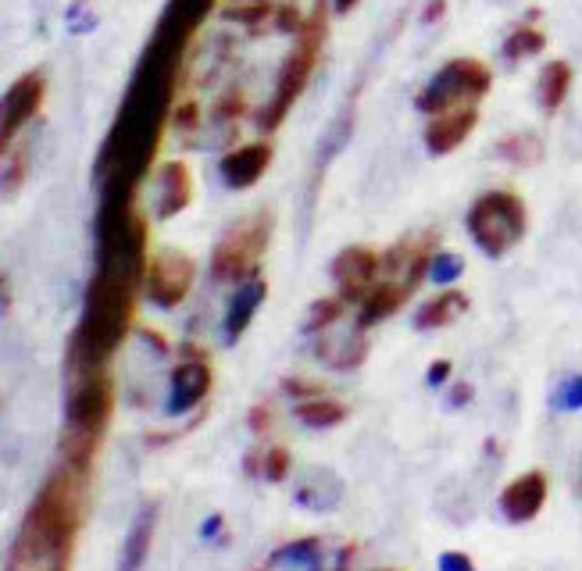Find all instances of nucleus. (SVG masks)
Instances as JSON below:
<instances>
[{"instance_id":"obj_1","label":"nucleus","mask_w":582,"mask_h":571,"mask_svg":"<svg viewBox=\"0 0 582 571\" xmlns=\"http://www.w3.org/2000/svg\"><path fill=\"white\" fill-rule=\"evenodd\" d=\"M147 262V222L136 211V197H100L97 268L86 286L80 326L69 343V372L108 368L114 350L133 329Z\"/></svg>"},{"instance_id":"obj_2","label":"nucleus","mask_w":582,"mask_h":571,"mask_svg":"<svg viewBox=\"0 0 582 571\" xmlns=\"http://www.w3.org/2000/svg\"><path fill=\"white\" fill-rule=\"evenodd\" d=\"M183 58H186V47L168 44L150 33L144 54L136 61L133 80H129L122 108L111 122V133L97 154L100 193L136 197L140 183L147 179L154 158H158L165 125L172 119Z\"/></svg>"},{"instance_id":"obj_3","label":"nucleus","mask_w":582,"mask_h":571,"mask_svg":"<svg viewBox=\"0 0 582 571\" xmlns=\"http://www.w3.org/2000/svg\"><path fill=\"white\" fill-rule=\"evenodd\" d=\"M89 500V469L64 461L25 511L8 571H69Z\"/></svg>"},{"instance_id":"obj_4","label":"nucleus","mask_w":582,"mask_h":571,"mask_svg":"<svg viewBox=\"0 0 582 571\" xmlns=\"http://www.w3.org/2000/svg\"><path fill=\"white\" fill-rule=\"evenodd\" d=\"M114 411V386L108 368L69 372V397H64V436L61 453L69 464L89 469L100 450V439L108 433Z\"/></svg>"},{"instance_id":"obj_5","label":"nucleus","mask_w":582,"mask_h":571,"mask_svg":"<svg viewBox=\"0 0 582 571\" xmlns=\"http://www.w3.org/2000/svg\"><path fill=\"white\" fill-rule=\"evenodd\" d=\"M326 40H329V4L326 0H318V4L312 8V15L304 19V29L293 36L290 54L276 75V89H271V97L262 108V114H257V129H262V133H276V129L287 122L293 104L301 100L307 83H312L322 50H326Z\"/></svg>"},{"instance_id":"obj_6","label":"nucleus","mask_w":582,"mask_h":571,"mask_svg":"<svg viewBox=\"0 0 582 571\" xmlns=\"http://www.w3.org/2000/svg\"><path fill=\"white\" fill-rule=\"evenodd\" d=\"M464 229L486 257H504L525 240L529 211L525 201L511 190H489L464 215Z\"/></svg>"},{"instance_id":"obj_7","label":"nucleus","mask_w":582,"mask_h":571,"mask_svg":"<svg viewBox=\"0 0 582 571\" xmlns=\"http://www.w3.org/2000/svg\"><path fill=\"white\" fill-rule=\"evenodd\" d=\"M271 229H276V222H271L268 211H254L247 218H240L237 226H229L226 236L211 251V276L222 282L254 279L268 254Z\"/></svg>"},{"instance_id":"obj_8","label":"nucleus","mask_w":582,"mask_h":571,"mask_svg":"<svg viewBox=\"0 0 582 571\" xmlns=\"http://www.w3.org/2000/svg\"><path fill=\"white\" fill-rule=\"evenodd\" d=\"M489 86H494V72H489L483 61L478 58H454L419 89L415 108L433 119V114L461 108V104H478L489 94Z\"/></svg>"},{"instance_id":"obj_9","label":"nucleus","mask_w":582,"mask_h":571,"mask_svg":"<svg viewBox=\"0 0 582 571\" xmlns=\"http://www.w3.org/2000/svg\"><path fill=\"white\" fill-rule=\"evenodd\" d=\"M357 547L351 539H329V536H307L290 539L279 550L265 557L257 571H347L354 561Z\"/></svg>"},{"instance_id":"obj_10","label":"nucleus","mask_w":582,"mask_h":571,"mask_svg":"<svg viewBox=\"0 0 582 571\" xmlns=\"http://www.w3.org/2000/svg\"><path fill=\"white\" fill-rule=\"evenodd\" d=\"M193 276H197V268H193V257L190 254L175 251V246H161V251L147 262L144 290H147V296L158 307L172 311V307H179L190 296Z\"/></svg>"},{"instance_id":"obj_11","label":"nucleus","mask_w":582,"mask_h":571,"mask_svg":"<svg viewBox=\"0 0 582 571\" xmlns=\"http://www.w3.org/2000/svg\"><path fill=\"white\" fill-rule=\"evenodd\" d=\"M47 80L40 72H25L15 83L8 86V94L0 97V158L11 150V143L19 139V133L36 119V111L44 108Z\"/></svg>"},{"instance_id":"obj_12","label":"nucleus","mask_w":582,"mask_h":571,"mask_svg":"<svg viewBox=\"0 0 582 571\" xmlns=\"http://www.w3.org/2000/svg\"><path fill=\"white\" fill-rule=\"evenodd\" d=\"M383 276V254L372 251L365 243L343 246L340 254L332 257V282H336V296H343L347 304H361L372 293V286Z\"/></svg>"},{"instance_id":"obj_13","label":"nucleus","mask_w":582,"mask_h":571,"mask_svg":"<svg viewBox=\"0 0 582 571\" xmlns=\"http://www.w3.org/2000/svg\"><path fill=\"white\" fill-rule=\"evenodd\" d=\"M475 125H478V104H461V108L439 111L425 125V150L433 158H447V154H454L475 133Z\"/></svg>"},{"instance_id":"obj_14","label":"nucleus","mask_w":582,"mask_h":571,"mask_svg":"<svg viewBox=\"0 0 582 571\" xmlns=\"http://www.w3.org/2000/svg\"><path fill=\"white\" fill-rule=\"evenodd\" d=\"M211 382H215V375H211L208 361H204V357H186L183 365H175V372H172L165 411L179 418V414H186L197 404H204V397L211 393Z\"/></svg>"},{"instance_id":"obj_15","label":"nucleus","mask_w":582,"mask_h":571,"mask_svg":"<svg viewBox=\"0 0 582 571\" xmlns=\"http://www.w3.org/2000/svg\"><path fill=\"white\" fill-rule=\"evenodd\" d=\"M271 158H276L271 143H265V139L243 143V147L229 150L226 158L218 161V175H222V183L229 190H251L254 183H262V175L268 172Z\"/></svg>"},{"instance_id":"obj_16","label":"nucleus","mask_w":582,"mask_h":571,"mask_svg":"<svg viewBox=\"0 0 582 571\" xmlns=\"http://www.w3.org/2000/svg\"><path fill=\"white\" fill-rule=\"evenodd\" d=\"M543 503H547V475L543 472H525L514 478V483L504 486V493H500V511L514 525L533 522V518L543 511Z\"/></svg>"},{"instance_id":"obj_17","label":"nucleus","mask_w":582,"mask_h":571,"mask_svg":"<svg viewBox=\"0 0 582 571\" xmlns=\"http://www.w3.org/2000/svg\"><path fill=\"white\" fill-rule=\"evenodd\" d=\"M265 296H268V282H265L262 276L240 282V290L232 293L229 311H226V343H229V347L240 343V336L251 329V321H254L257 311H262Z\"/></svg>"},{"instance_id":"obj_18","label":"nucleus","mask_w":582,"mask_h":571,"mask_svg":"<svg viewBox=\"0 0 582 571\" xmlns=\"http://www.w3.org/2000/svg\"><path fill=\"white\" fill-rule=\"evenodd\" d=\"M408 296H411L408 286H400L393 279H383L379 276V282L372 286V293L357 304V329L368 332L372 326H379V321L393 318L397 311L408 304Z\"/></svg>"},{"instance_id":"obj_19","label":"nucleus","mask_w":582,"mask_h":571,"mask_svg":"<svg viewBox=\"0 0 582 571\" xmlns=\"http://www.w3.org/2000/svg\"><path fill=\"white\" fill-rule=\"evenodd\" d=\"M193 201V175L183 161H168L158 172V218H175Z\"/></svg>"},{"instance_id":"obj_20","label":"nucleus","mask_w":582,"mask_h":571,"mask_svg":"<svg viewBox=\"0 0 582 571\" xmlns=\"http://www.w3.org/2000/svg\"><path fill=\"white\" fill-rule=\"evenodd\" d=\"M293 500L301 503V508H307V511L340 508V500H343L340 475L329 472V469H307L304 478H301V486H296V493H293Z\"/></svg>"},{"instance_id":"obj_21","label":"nucleus","mask_w":582,"mask_h":571,"mask_svg":"<svg viewBox=\"0 0 582 571\" xmlns=\"http://www.w3.org/2000/svg\"><path fill=\"white\" fill-rule=\"evenodd\" d=\"M568 89H572V64L568 61H547L536 80V100L547 114H558L561 104L568 100Z\"/></svg>"},{"instance_id":"obj_22","label":"nucleus","mask_w":582,"mask_h":571,"mask_svg":"<svg viewBox=\"0 0 582 571\" xmlns=\"http://www.w3.org/2000/svg\"><path fill=\"white\" fill-rule=\"evenodd\" d=\"M464 311H469V296H464L461 290H444V293H436L433 301H425L419 307V315H415V329H444L450 326V321H458Z\"/></svg>"},{"instance_id":"obj_23","label":"nucleus","mask_w":582,"mask_h":571,"mask_svg":"<svg viewBox=\"0 0 582 571\" xmlns=\"http://www.w3.org/2000/svg\"><path fill=\"white\" fill-rule=\"evenodd\" d=\"M293 414L301 418L307 428H336V425H343L347 422V404L343 400H332L326 393H318V397H307L301 400V404L293 408Z\"/></svg>"},{"instance_id":"obj_24","label":"nucleus","mask_w":582,"mask_h":571,"mask_svg":"<svg viewBox=\"0 0 582 571\" xmlns=\"http://www.w3.org/2000/svg\"><path fill=\"white\" fill-rule=\"evenodd\" d=\"M365 329H354L347 340H340L336 347H329V343H318L315 347V354L326 361L329 368H340V372H351V368H357L361 361H365V354H368V343H365V336H361Z\"/></svg>"},{"instance_id":"obj_25","label":"nucleus","mask_w":582,"mask_h":571,"mask_svg":"<svg viewBox=\"0 0 582 571\" xmlns=\"http://www.w3.org/2000/svg\"><path fill=\"white\" fill-rule=\"evenodd\" d=\"M154 522H158V511L147 508L144 514L136 518L133 532H129L125 539V554H122V571H140V564L147 561V550H150V539H154Z\"/></svg>"},{"instance_id":"obj_26","label":"nucleus","mask_w":582,"mask_h":571,"mask_svg":"<svg viewBox=\"0 0 582 571\" xmlns=\"http://www.w3.org/2000/svg\"><path fill=\"white\" fill-rule=\"evenodd\" d=\"M497 154L511 165H536L543 158V139L536 133H511L497 143Z\"/></svg>"},{"instance_id":"obj_27","label":"nucleus","mask_w":582,"mask_h":571,"mask_svg":"<svg viewBox=\"0 0 582 571\" xmlns=\"http://www.w3.org/2000/svg\"><path fill=\"white\" fill-rule=\"evenodd\" d=\"M543 47H547V36H543L539 29H533V25H519V29H514L508 40H504L500 54L508 58V61H525V58L539 54Z\"/></svg>"},{"instance_id":"obj_28","label":"nucleus","mask_w":582,"mask_h":571,"mask_svg":"<svg viewBox=\"0 0 582 571\" xmlns=\"http://www.w3.org/2000/svg\"><path fill=\"white\" fill-rule=\"evenodd\" d=\"M343 311H347V301L343 296H322V301L312 304V315H307L304 321V332L307 336H322V332H329L336 321L343 318Z\"/></svg>"},{"instance_id":"obj_29","label":"nucleus","mask_w":582,"mask_h":571,"mask_svg":"<svg viewBox=\"0 0 582 571\" xmlns=\"http://www.w3.org/2000/svg\"><path fill=\"white\" fill-rule=\"evenodd\" d=\"M464 271V257L461 254H450V251H439L429 257V279L436 286H450L458 282V276Z\"/></svg>"},{"instance_id":"obj_30","label":"nucleus","mask_w":582,"mask_h":571,"mask_svg":"<svg viewBox=\"0 0 582 571\" xmlns=\"http://www.w3.org/2000/svg\"><path fill=\"white\" fill-rule=\"evenodd\" d=\"M262 461H265L262 475L268 478V483H282V478L290 475V464H293V458H290V450H287V447H271Z\"/></svg>"},{"instance_id":"obj_31","label":"nucleus","mask_w":582,"mask_h":571,"mask_svg":"<svg viewBox=\"0 0 582 571\" xmlns=\"http://www.w3.org/2000/svg\"><path fill=\"white\" fill-rule=\"evenodd\" d=\"M554 408L558 411H579L582 408V375H572V379L554 393Z\"/></svg>"},{"instance_id":"obj_32","label":"nucleus","mask_w":582,"mask_h":571,"mask_svg":"<svg viewBox=\"0 0 582 571\" xmlns=\"http://www.w3.org/2000/svg\"><path fill=\"white\" fill-rule=\"evenodd\" d=\"M439 571H475L472 564V557L469 554H461V550H447V554H439Z\"/></svg>"},{"instance_id":"obj_33","label":"nucleus","mask_w":582,"mask_h":571,"mask_svg":"<svg viewBox=\"0 0 582 571\" xmlns=\"http://www.w3.org/2000/svg\"><path fill=\"white\" fill-rule=\"evenodd\" d=\"M282 389H287V393L296 397V400H307V397H318L322 393L318 382H301V379H287V382H282Z\"/></svg>"},{"instance_id":"obj_34","label":"nucleus","mask_w":582,"mask_h":571,"mask_svg":"<svg viewBox=\"0 0 582 571\" xmlns=\"http://www.w3.org/2000/svg\"><path fill=\"white\" fill-rule=\"evenodd\" d=\"M11 161H15V165H11L4 175H0V190H8V193H11V190H19L22 175H25V158H11Z\"/></svg>"},{"instance_id":"obj_35","label":"nucleus","mask_w":582,"mask_h":571,"mask_svg":"<svg viewBox=\"0 0 582 571\" xmlns=\"http://www.w3.org/2000/svg\"><path fill=\"white\" fill-rule=\"evenodd\" d=\"M447 379H450V361H433L429 375H425V382H429V386H444Z\"/></svg>"},{"instance_id":"obj_36","label":"nucleus","mask_w":582,"mask_h":571,"mask_svg":"<svg viewBox=\"0 0 582 571\" xmlns=\"http://www.w3.org/2000/svg\"><path fill=\"white\" fill-rule=\"evenodd\" d=\"M444 15H447V0H429V4H425V11H422V22L433 25V22H439Z\"/></svg>"},{"instance_id":"obj_37","label":"nucleus","mask_w":582,"mask_h":571,"mask_svg":"<svg viewBox=\"0 0 582 571\" xmlns=\"http://www.w3.org/2000/svg\"><path fill=\"white\" fill-rule=\"evenodd\" d=\"M357 4H361V0H332V11H336V15H351Z\"/></svg>"},{"instance_id":"obj_38","label":"nucleus","mask_w":582,"mask_h":571,"mask_svg":"<svg viewBox=\"0 0 582 571\" xmlns=\"http://www.w3.org/2000/svg\"><path fill=\"white\" fill-rule=\"evenodd\" d=\"M215 529H222V518H218V514H215V518H208V522H204L201 536H204V539H208V536H215Z\"/></svg>"},{"instance_id":"obj_39","label":"nucleus","mask_w":582,"mask_h":571,"mask_svg":"<svg viewBox=\"0 0 582 571\" xmlns=\"http://www.w3.org/2000/svg\"><path fill=\"white\" fill-rule=\"evenodd\" d=\"M254 428H257V433H262V428H265V411H262V408L254 411Z\"/></svg>"},{"instance_id":"obj_40","label":"nucleus","mask_w":582,"mask_h":571,"mask_svg":"<svg viewBox=\"0 0 582 571\" xmlns=\"http://www.w3.org/2000/svg\"><path fill=\"white\" fill-rule=\"evenodd\" d=\"M383 571H390V568H383Z\"/></svg>"}]
</instances>
